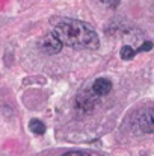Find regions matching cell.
Listing matches in <instances>:
<instances>
[{
    "label": "cell",
    "instance_id": "1",
    "mask_svg": "<svg viewBox=\"0 0 154 156\" xmlns=\"http://www.w3.org/2000/svg\"><path fill=\"white\" fill-rule=\"evenodd\" d=\"M53 34L59 38L62 46H70L73 49L94 50L98 47V35L85 21L79 20H60L54 24Z\"/></svg>",
    "mask_w": 154,
    "mask_h": 156
},
{
    "label": "cell",
    "instance_id": "2",
    "mask_svg": "<svg viewBox=\"0 0 154 156\" xmlns=\"http://www.w3.org/2000/svg\"><path fill=\"white\" fill-rule=\"evenodd\" d=\"M60 49H62V43L59 41V38L53 32L49 34L41 41V50H43V53H46V55H56V53L60 52Z\"/></svg>",
    "mask_w": 154,
    "mask_h": 156
},
{
    "label": "cell",
    "instance_id": "3",
    "mask_svg": "<svg viewBox=\"0 0 154 156\" xmlns=\"http://www.w3.org/2000/svg\"><path fill=\"white\" fill-rule=\"evenodd\" d=\"M138 124L139 127L144 130V132H148L151 133L154 129V115L151 109H144L141 114H139V118H138Z\"/></svg>",
    "mask_w": 154,
    "mask_h": 156
},
{
    "label": "cell",
    "instance_id": "4",
    "mask_svg": "<svg viewBox=\"0 0 154 156\" xmlns=\"http://www.w3.org/2000/svg\"><path fill=\"white\" fill-rule=\"evenodd\" d=\"M97 94H94L92 91H83L77 96V105L83 109H92L97 103Z\"/></svg>",
    "mask_w": 154,
    "mask_h": 156
},
{
    "label": "cell",
    "instance_id": "5",
    "mask_svg": "<svg viewBox=\"0 0 154 156\" xmlns=\"http://www.w3.org/2000/svg\"><path fill=\"white\" fill-rule=\"evenodd\" d=\"M110 90H112V83H110V80H107V79H97V80L94 82L92 88H91V91H92L94 94H97L98 97L107 94Z\"/></svg>",
    "mask_w": 154,
    "mask_h": 156
},
{
    "label": "cell",
    "instance_id": "6",
    "mask_svg": "<svg viewBox=\"0 0 154 156\" xmlns=\"http://www.w3.org/2000/svg\"><path fill=\"white\" fill-rule=\"evenodd\" d=\"M29 129L33 132V133H36V135H43L44 132H46V126H44V123L41 121V120H32L30 123H29Z\"/></svg>",
    "mask_w": 154,
    "mask_h": 156
},
{
    "label": "cell",
    "instance_id": "7",
    "mask_svg": "<svg viewBox=\"0 0 154 156\" xmlns=\"http://www.w3.org/2000/svg\"><path fill=\"white\" fill-rule=\"evenodd\" d=\"M133 56H135V50H133L130 46H124V47L121 49V58H122V59L128 61V59H132Z\"/></svg>",
    "mask_w": 154,
    "mask_h": 156
},
{
    "label": "cell",
    "instance_id": "8",
    "mask_svg": "<svg viewBox=\"0 0 154 156\" xmlns=\"http://www.w3.org/2000/svg\"><path fill=\"white\" fill-rule=\"evenodd\" d=\"M151 47H153V44H151L150 41H147V43H145V44H144V46L139 49V50H141V52H147V50H151Z\"/></svg>",
    "mask_w": 154,
    "mask_h": 156
},
{
    "label": "cell",
    "instance_id": "9",
    "mask_svg": "<svg viewBox=\"0 0 154 156\" xmlns=\"http://www.w3.org/2000/svg\"><path fill=\"white\" fill-rule=\"evenodd\" d=\"M101 2L106 3V5H109V6H116L119 3V0H101Z\"/></svg>",
    "mask_w": 154,
    "mask_h": 156
},
{
    "label": "cell",
    "instance_id": "10",
    "mask_svg": "<svg viewBox=\"0 0 154 156\" xmlns=\"http://www.w3.org/2000/svg\"><path fill=\"white\" fill-rule=\"evenodd\" d=\"M63 156H89V155H86L83 152H70V153H67V155H63Z\"/></svg>",
    "mask_w": 154,
    "mask_h": 156
}]
</instances>
